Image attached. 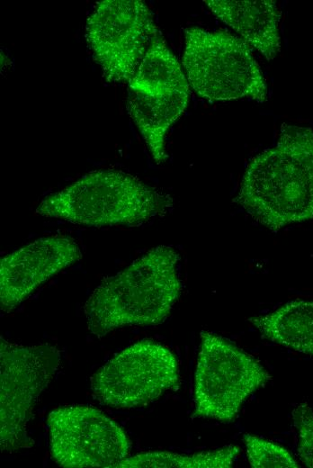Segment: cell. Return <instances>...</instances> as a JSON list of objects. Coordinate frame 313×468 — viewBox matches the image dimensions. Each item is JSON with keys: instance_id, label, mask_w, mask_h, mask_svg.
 Instances as JSON below:
<instances>
[{"instance_id": "cell-1", "label": "cell", "mask_w": 313, "mask_h": 468, "mask_svg": "<svg viewBox=\"0 0 313 468\" xmlns=\"http://www.w3.org/2000/svg\"><path fill=\"white\" fill-rule=\"evenodd\" d=\"M233 202L273 231L313 220V130L282 124L276 143L250 160Z\"/></svg>"}, {"instance_id": "cell-2", "label": "cell", "mask_w": 313, "mask_h": 468, "mask_svg": "<svg viewBox=\"0 0 313 468\" xmlns=\"http://www.w3.org/2000/svg\"><path fill=\"white\" fill-rule=\"evenodd\" d=\"M179 259L174 248L158 246L105 277L84 307L89 331L102 338L125 326L164 322L182 291Z\"/></svg>"}, {"instance_id": "cell-3", "label": "cell", "mask_w": 313, "mask_h": 468, "mask_svg": "<svg viewBox=\"0 0 313 468\" xmlns=\"http://www.w3.org/2000/svg\"><path fill=\"white\" fill-rule=\"evenodd\" d=\"M172 197L138 177L119 170L90 172L64 189L44 197L36 213L71 223L103 227L134 225L163 216Z\"/></svg>"}, {"instance_id": "cell-4", "label": "cell", "mask_w": 313, "mask_h": 468, "mask_svg": "<svg viewBox=\"0 0 313 468\" xmlns=\"http://www.w3.org/2000/svg\"><path fill=\"white\" fill-rule=\"evenodd\" d=\"M184 37L183 66L189 85L199 96L210 102L267 100L265 78L244 40L197 26L187 28Z\"/></svg>"}, {"instance_id": "cell-5", "label": "cell", "mask_w": 313, "mask_h": 468, "mask_svg": "<svg viewBox=\"0 0 313 468\" xmlns=\"http://www.w3.org/2000/svg\"><path fill=\"white\" fill-rule=\"evenodd\" d=\"M200 338L193 416L233 422L248 397L272 376L255 356L228 339L207 330Z\"/></svg>"}, {"instance_id": "cell-6", "label": "cell", "mask_w": 313, "mask_h": 468, "mask_svg": "<svg viewBox=\"0 0 313 468\" xmlns=\"http://www.w3.org/2000/svg\"><path fill=\"white\" fill-rule=\"evenodd\" d=\"M61 361L55 346H22L0 338V446L2 452L29 449L28 424L40 394Z\"/></svg>"}, {"instance_id": "cell-7", "label": "cell", "mask_w": 313, "mask_h": 468, "mask_svg": "<svg viewBox=\"0 0 313 468\" xmlns=\"http://www.w3.org/2000/svg\"><path fill=\"white\" fill-rule=\"evenodd\" d=\"M180 384L175 355L149 339L139 341L107 361L91 378V391L102 405L130 409L149 404Z\"/></svg>"}, {"instance_id": "cell-8", "label": "cell", "mask_w": 313, "mask_h": 468, "mask_svg": "<svg viewBox=\"0 0 313 468\" xmlns=\"http://www.w3.org/2000/svg\"><path fill=\"white\" fill-rule=\"evenodd\" d=\"M160 34L141 0H103L88 16L85 39L108 82H128Z\"/></svg>"}, {"instance_id": "cell-9", "label": "cell", "mask_w": 313, "mask_h": 468, "mask_svg": "<svg viewBox=\"0 0 313 468\" xmlns=\"http://www.w3.org/2000/svg\"><path fill=\"white\" fill-rule=\"evenodd\" d=\"M53 460L65 468H114L129 457L123 429L97 409L76 405L51 410L47 418Z\"/></svg>"}, {"instance_id": "cell-10", "label": "cell", "mask_w": 313, "mask_h": 468, "mask_svg": "<svg viewBox=\"0 0 313 468\" xmlns=\"http://www.w3.org/2000/svg\"><path fill=\"white\" fill-rule=\"evenodd\" d=\"M81 257L79 246L67 236L40 238L2 257L1 310H13L38 286Z\"/></svg>"}, {"instance_id": "cell-11", "label": "cell", "mask_w": 313, "mask_h": 468, "mask_svg": "<svg viewBox=\"0 0 313 468\" xmlns=\"http://www.w3.org/2000/svg\"><path fill=\"white\" fill-rule=\"evenodd\" d=\"M213 14L242 36L267 60L281 50V12L273 0H205Z\"/></svg>"}, {"instance_id": "cell-12", "label": "cell", "mask_w": 313, "mask_h": 468, "mask_svg": "<svg viewBox=\"0 0 313 468\" xmlns=\"http://www.w3.org/2000/svg\"><path fill=\"white\" fill-rule=\"evenodd\" d=\"M189 93L148 95L129 89L127 111L156 164L165 162V136L183 113Z\"/></svg>"}, {"instance_id": "cell-13", "label": "cell", "mask_w": 313, "mask_h": 468, "mask_svg": "<svg viewBox=\"0 0 313 468\" xmlns=\"http://www.w3.org/2000/svg\"><path fill=\"white\" fill-rule=\"evenodd\" d=\"M266 340L313 357V300H292L249 319Z\"/></svg>"}, {"instance_id": "cell-14", "label": "cell", "mask_w": 313, "mask_h": 468, "mask_svg": "<svg viewBox=\"0 0 313 468\" xmlns=\"http://www.w3.org/2000/svg\"><path fill=\"white\" fill-rule=\"evenodd\" d=\"M128 84L129 89L148 95L189 93L190 87L185 73L161 33L150 44Z\"/></svg>"}, {"instance_id": "cell-15", "label": "cell", "mask_w": 313, "mask_h": 468, "mask_svg": "<svg viewBox=\"0 0 313 468\" xmlns=\"http://www.w3.org/2000/svg\"><path fill=\"white\" fill-rule=\"evenodd\" d=\"M240 450L237 445H228L192 454L167 451L145 452L121 461L114 468H230Z\"/></svg>"}, {"instance_id": "cell-16", "label": "cell", "mask_w": 313, "mask_h": 468, "mask_svg": "<svg viewBox=\"0 0 313 468\" xmlns=\"http://www.w3.org/2000/svg\"><path fill=\"white\" fill-rule=\"evenodd\" d=\"M242 439L252 468H297L296 460L288 449L274 442L246 433Z\"/></svg>"}, {"instance_id": "cell-17", "label": "cell", "mask_w": 313, "mask_h": 468, "mask_svg": "<svg viewBox=\"0 0 313 468\" xmlns=\"http://www.w3.org/2000/svg\"><path fill=\"white\" fill-rule=\"evenodd\" d=\"M291 416L298 433V455L305 466L313 468V409L302 402L294 408Z\"/></svg>"}]
</instances>
